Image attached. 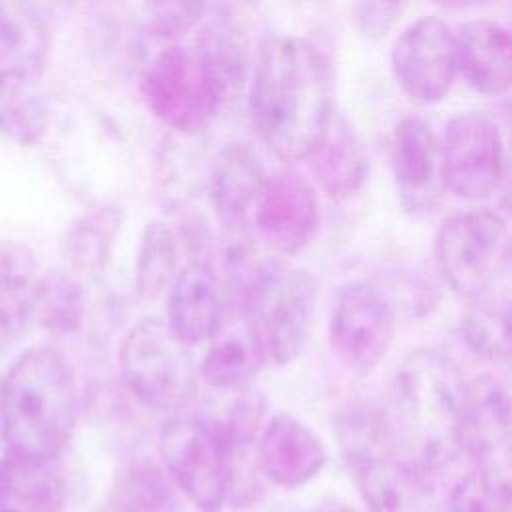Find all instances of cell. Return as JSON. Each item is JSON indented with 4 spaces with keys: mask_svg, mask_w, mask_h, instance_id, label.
I'll return each mask as SVG.
<instances>
[{
    "mask_svg": "<svg viewBox=\"0 0 512 512\" xmlns=\"http://www.w3.org/2000/svg\"><path fill=\"white\" fill-rule=\"evenodd\" d=\"M248 116L280 160H308L334 120V72L324 50L304 36H272L248 82Z\"/></svg>",
    "mask_w": 512,
    "mask_h": 512,
    "instance_id": "cell-1",
    "label": "cell"
},
{
    "mask_svg": "<svg viewBox=\"0 0 512 512\" xmlns=\"http://www.w3.org/2000/svg\"><path fill=\"white\" fill-rule=\"evenodd\" d=\"M466 390L456 360L436 348L410 350L394 370L384 416L400 454L430 482L462 456Z\"/></svg>",
    "mask_w": 512,
    "mask_h": 512,
    "instance_id": "cell-2",
    "label": "cell"
},
{
    "mask_svg": "<svg viewBox=\"0 0 512 512\" xmlns=\"http://www.w3.org/2000/svg\"><path fill=\"white\" fill-rule=\"evenodd\" d=\"M6 444L10 452L56 458L76 426V382L66 358L52 346L24 350L2 376Z\"/></svg>",
    "mask_w": 512,
    "mask_h": 512,
    "instance_id": "cell-3",
    "label": "cell"
},
{
    "mask_svg": "<svg viewBox=\"0 0 512 512\" xmlns=\"http://www.w3.org/2000/svg\"><path fill=\"white\" fill-rule=\"evenodd\" d=\"M336 434L350 476L370 512H412L430 490V480L398 450L384 410L346 406Z\"/></svg>",
    "mask_w": 512,
    "mask_h": 512,
    "instance_id": "cell-4",
    "label": "cell"
},
{
    "mask_svg": "<svg viewBox=\"0 0 512 512\" xmlns=\"http://www.w3.org/2000/svg\"><path fill=\"white\" fill-rule=\"evenodd\" d=\"M318 302V284L308 270L264 264L240 298V316L264 362L288 366L308 346Z\"/></svg>",
    "mask_w": 512,
    "mask_h": 512,
    "instance_id": "cell-5",
    "label": "cell"
},
{
    "mask_svg": "<svg viewBox=\"0 0 512 512\" xmlns=\"http://www.w3.org/2000/svg\"><path fill=\"white\" fill-rule=\"evenodd\" d=\"M120 376L130 394L158 412H182L198 396V364L162 316L138 320L118 346Z\"/></svg>",
    "mask_w": 512,
    "mask_h": 512,
    "instance_id": "cell-6",
    "label": "cell"
},
{
    "mask_svg": "<svg viewBox=\"0 0 512 512\" xmlns=\"http://www.w3.org/2000/svg\"><path fill=\"white\" fill-rule=\"evenodd\" d=\"M436 266L452 292L466 300L490 296L508 268L506 220L490 208H468L442 222L434 242Z\"/></svg>",
    "mask_w": 512,
    "mask_h": 512,
    "instance_id": "cell-7",
    "label": "cell"
},
{
    "mask_svg": "<svg viewBox=\"0 0 512 512\" xmlns=\"http://www.w3.org/2000/svg\"><path fill=\"white\" fill-rule=\"evenodd\" d=\"M160 454L170 480L200 510L228 502L236 454L218 424L206 416H176L160 432Z\"/></svg>",
    "mask_w": 512,
    "mask_h": 512,
    "instance_id": "cell-8",
    "label": "cell"
},
{
    "mask_svg": "<svg viewBox=\"0 0 512 512\" xmlns=\"http://www.w3.org/2000/svg\"><path fill=\"white\" fill-rule=\"evenodd\" d=\"M142 94L150 112L182 136L198 134L222 108L194 52L178 42L154 52L142 74Z\"/></svg>",
    "mask_w": 512,
    "mask_h": 512,
    "instance_id": "cell-9",
    "label": "cell"
},
{
    "mask_svg": "<svg viewBox=\"0 0 512 512\" xmlns=\"http://www.w3.org/2000/svg\"><path fill=\"white\" fill-rule=\"evenodd\" d=\"M442 186L464 200H484L506 178V148L500 126L486 114L450 118L438 140Z\"/></svg>",
    "mask_w": 512,
    "mask_h": 512,
    "instance_id": "cell-10",
    "label": "cell"
},
{
    "mask_svg": "<svg viewBox=\"0 0 512 512\" xmlns=\"http://www.w3.org/2000/svg\"><path fill=\"white\" fill-rule=\"evenodd\" d=\"M394 332L396 316L384 292L360 280L338 288L328 318V340L348 370L372 372L386 358Z\"/></svg>",
    "mask_w": 512,
    "mask_h": 512,
    "instance_id": "cell-11",
    "label": "cell"
},
{
    "mask_svg": "<svg viewBox=\"0 0 512 512\" xmlns=\"http://www.w3.org/2000/svg\"><path fill=\"white\" fill-rule=\"evenodd\" d=\"M390 66L400 88L414 100H442L458 72L454 30L440 16L412 20L392 42Z\"/></svg>",
    "mask_w": 512,
    "mask_h": 512,
    "instance_id": "cell-12",
    "label": "cell"
},
{
    "mask_svg": "<svg viewBox=\"0 0 512 512\" xmlns=\"http://www.w3.org/2000/svg\"><path fill=\"white\" fill-rule=\"evenodd\" d=\"M260 240L278 254H296L314 238L320 224L316 188L300 172L282 168L268 174L254 206Z\"/></svg>",
    "mask_w": 512,
    "mask_h": 512,
    "instance_id": "cell-13",
    "label": "cell"
},
{
    "mask_svg": "<svg viewBox=\"0 0 512 512\" xmlns=\"http://www.w3.org/2000/svg\"><path fill=\"white\" fill-rule=\"evenodd\" d=\"M460 450L474 470L508 482L510 402L506 386L496 376L468 380Z\"/></svg>",
    "mask_w": 512,
    "mask_h": 512,
    "instance_id": "cell-14",
    "label": "cell"
},
{
    "mask_svg": "<svg viewBox=\"0 0 512 512\" xmlns=\"http://www.w3.org/2000/svg\"><path fill=\"white\" fill-rule=\"evenodd\" d=\"M390 168L404 210L428 214L442 196L438 138L422 116L402 118L390 136Z\"/></svg>",
    "mask_w": 512,
    "mask_h": 512,
    "instance_id": "cell-15",
    "label": "cell"
},
{
    "mask_svg": "<svg viewBox=\"0 0 512 512\" xmlns=\"http://www.w3.org/2000/svg\"><path fill=\"white\" fill-rule=\"evenodd\" d=\"M224 284L208 260L184 264L166 290L168 328L186 346L212 340L224 326Z\"/></svg>",
    "mask_w": 512,
    "mask_h": 512,
    "instance_id": "cell-16",
    "label": "cell"
},
{
    "mask_svg": "<svg viewBox=\"0 0 512 512\" xmlns=\"http://www.w3.org/2000/svg\"><path fill=\"white\" fill-rule=\"evenodd\" d=\"M328 462L320 436L292 414H274L258 436L256 466L280 488H300L316 478Z\"/></svg>",
    "mask_w": 512,
    "mask_h": 512,
    "instance_id": "cell-17",
    "label": "cell"
},
{
    "mask_svg": "<svg viewBox=\"0 0 512 512\" xmlns=\"http://www.w3.org/2000/svg\"><path fill=\"white\" fill-rule=\"evenodd\" d=\"M456 70L480 94L500 96L510 88V30L490 18H472L454 32Z\"/></svg>",
    "mask_w": 512,
    "mask_h": 512,
    "instance_id": "cell-18",
    "label": "cell"
},
{
    "mask_svg": "<svg viewBox=\"0 0 512 512\" xmlns=\"http://www.w3.org/2000/svg\"><path fill=\"white\" fill-rule=\"evenodd\" d=\"M266 170L258 154L242 142L226 144L214 158L208 190L212 208L226 230L244 228L248 212L266 184Z\"/></svg>",
    "mask_w": 512,
    "mask_h": 512,
    "instance_id": "cell-19",
    "label": "cell"
},
{
    "mask_svg": "<svg viewBox=\"0 0 512 512\" xmlns=\"http://www.w3.org/2000/svg\"><path fill=\"white\" fill-rule=\"evenodd\" d=\"M192 52L220 106L232 102L242 92L250 70L246 32L228 20H214L200 28Z\"/></svg>",
    "mask_w": 512,
    "mask_h": 512,
    "instance_id": "cell-20",
    "label": "cell"
},
{
    "mask_svg": "<svg viewBox=\"0 0 512 512\" xmlns=\"http://www.w3.org/2000/svg\"><path fill=\"white\" fill-rule=\"evenodd\" d=\"M64 480L50 462L8 452L0 458V512H62Z\"/></svg>",
    "mask_w": 512,
    "mask_h": 512,
    "instance_id": "cell-21",
    "label": "cell"
},
{
    "mask_svg": "<svg viewBox=\"0 0 512 512\" xmlns=\"http://www.w3.org/2000/svg\"><path fill=\"white\" fill-rule=\"evenodd\" d=\"M50 48V24L36 6L0 2V68L40 80Z\"/></svg>",
    "mask_w": 512,
    "mask_h": 512,
    "instance_id": "cell-22",
    "label": "cell"
},
{
    "mask_svg": "<svg viewBox=\"0 0 512 512\" xmlns=\"http://www.w3.org/2000/svg\"><path fill=\"white\" fill-rule=\"evenodd\" d=\"M34 254L20 242L0 240V352L10 350L32 322Z\"/></svg>",
    "mask_w": 512,
    "mask_h": 512,
    "instance_id": "cell-23",
    "label": "cell"
},
{
    "mask_svg": "<svg viewBox=\"0 0 512 512\" xmlns=\"http://www.w3.org/2000/svg\"><path fill=\"white\" fill-rule=\"evenodd\" d=\"M308 160L316 184L330 198L352 196L368 174V158L360 140L346 122L336 118Z\"/></svg>",
    "mask_w": 512,
    "mask_h": 512,
    "instance_id": "cell-24",
    "label": "cell"
},
{
    "mask_svg": "<svg viewBox=\"0 0 512 512\" xmlns=\"http://www.w3.org/2000/svg\"><path fill=\"white\" fill-rule=\"evenodd\" d=\"M264 356L242 322L240 328L218 332L198 362V376L208 386L222 392L248 388L264 366Z\"/></svg>",
    "mask_w": 512,
    "mask_h": 512,
    "instance_id": "cell-25",
    "label": "cell"
},
{
    "mask_svg": "<svg viewBox=\"0 0 512 512\" xmlns=\"http://www.w3.org/2000/svg\"><path fill=\"white\" fill-rule=\"evenodd\" d=\"M120 210L112 204L92 208L66 230L64 256L70 274L96 276L106 270L120 232Z\"/></svg>",
    "mask_w": 512,
    "mask_h": 512,
    "instance_id": "cell-26",
    "label": "cell"
},
{
    "mask_svg": "<svg viewBox=\"0 0 512 512\" xmlns=\"http://www.w3.org/2000/svg\"><path fill=\"white\" fill-rule=\"evenodd\" d=\"M48 128V104L38 80L0 68V134L20 146L38 142Z\"/></svg>",
    "mask_w": 512,
    "mask_h": 512,
    "instance_id": "cell-27",
    "label": "cell"
},
{
    "mask_svg": "<svg viewBox=\"0 0 512 512\" xmlns=\"http://www.w3.org/2000/svg\"><path fill=\"white\" fill-rule=\"evenodd\" d=\"M178 270V236L174 228L164 220L148 222L136 250V294L142 300L160 298L170 288Z\"/></svg>",
    "mask_w": 512,
    "mask_h": 512,
    "instance_id": "cell-28",
    "label": "cell"
},
{
    "mask_svg": "<svg viewBox=\"0 0 512 512\" xmlns=\"http://www.w3.org/2000/svg\"><path fill=\"white\" fill-rule=\"evenodd\" d=\"M86 298L80 282L70 272H48L34 290L32 320L54 334L76 332L82 324Z\"/></svg>",
    "mask_w": 512,
    "mask_h": 512,
    "instance_id": "cell-29",
    "label": "cell"
},
{
    "mask_svg": "<svg viewBox=\"0 0 512 512\" xmlns=\"http://www.w3.org/2000/svg\"><path fill=\"white\" fill-rule=\"evenodd\" d=\"M460 336L470 352L482 360H506L510 352L508 300L480 298L462 314Z\"/></svg>",
    "mask_w": 512,
    "mask_h": 512,
    "instance_id": "cell-30",
    "label": "cell"
},
{
    "mask_svg": "<svg viewBox=\"0 0 512 512\" xmlns=\"http://www.w3.org/2000/svg\"><path fill=\"white\" fill-rule=\"evenodd\" d=\"M116 512H174L176 494L170 480L152 464H130L112 488Z\"/></svg>",
    "mask_w": 512,
    "mask_h": 512,
    "instance_id": "cell-31",
    "label": "cell"
},
{
    "mask_svg": "<svg viewBox=\"0 0 512 512\" xmlns=\"http://www.w3.org/2000/svg\"><path fill=\"white\" fill-rule=\"evenodd\" d=\"M510 486L474 468L462 474L448 492V512H508Z\"/></svg>",
    "mask_w": 512,
    "mask_h": 512,
    "instance_id": "cell-32",
    "label": "cell"
},
{
    "mask_svg": "<svg viewBox=\"0 0 512 512\" xmlns=\"http://www.w3.org/2000/svg\"><path fill=\"white\" fill-rule=\"evenodd\" d=\"M204 4L194 2H170V4H154L150 6V22L148 28L152 34L164 44L176 42L196 20L202 16Z\"/></svg>",
    "mask_w": 512,
    "mask_h": 512,
    "instance_id": "cell-33",
    "label": "cell"
},
{
    "mask_svg": "<svg viewBox=\"0 0 512 512\" xmlns=\"http://www.w3.org/2000/svg\"><path fill=\"white\" fill-rule=\"evenodd\" d=\"M400 14L402 6L392 2H358L352 8V18L358 32L370 40L386 36Z\"/></svg>",
    "mask_w": 512,
    "mask_h": 512,
    "instance_id": "cell-34",
    "label": "cell"
},
{
    "mask_svg": "<svg viewBox=\"0 0 512 512\" xmlns=\"http://www.w3.org/2000/svg\"><path fill=\"white\" fill-rule=\"evenodd\" d=\"M6 442V410H4V392H2V376H0V444Z\"/></svg>",
    "mask_w": 512,
    "mask_h": 512,
    "instance_id": "cell-35",
    "label": "cell"
},
{
    "mask_svg": "<svg viewBox=\"0 0 512 512\" xmlns=\"http://www.w3.org/2000/svg\"><path fill=\"white\" fill-rule=\"evenodd\" d=\"M316 512H352V510L346 506H328V508H318Z\"/></svg>",
    "mask_w": 512,
    "mask_h": 512,
    "instance_id": "cell-36",
    "label": "cell"
}]
</instances>
